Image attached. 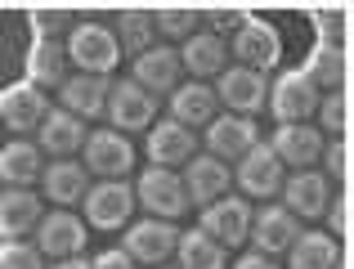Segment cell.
<instances>
[{
  "label": "cell",
  "instance_id": "9c48e42d",
  "mask_svg": "<svg viewBox=\"0 0 354 269\" xmlns=\"http://www.w3.org/2000/svg\"><path fill=\"white\" fill-rule=\"evenodd\" d=\"M202 234L207 238H216L220 247H242L247 243V234H251V207H247V198H216L211 207H202Z\"/></svg>",
  "mask_w": 354,
  "mask_h": 269
},
{
  "label": "cell",
  "instance_id": "d4e9b609",
  "mask_svg": "<svg viewBox=\"0 0 354 269\" xmlns=\"http://www.w3.org/2000/svg\"><path fill=\"white\" fill-rule=\"evenodd\" d=\"M216 90L207 86V81H184V86L171 90V122L180 126H211L216 122Z\"/></svg>",
  "mask_w": 354,
  "mask_h": 269
},
{
  "label": "cell",
  "instance_id": "4fadbf2b",
  "mask_svg": "<svg viewBox=\"0 0 354 269\" xmlns=\"http://www.w3.org/2000/svg\"><path fill=\"white\" fill-rule=\"evenodd\" d=\"M234 184L247 198H274L283 189V162L274 157L269 144H256L251 153L238 157V171H234Z\"/></svg>",
  "mask_w": 354,
  "mask_h": 269
},
{
  "label": "cell",
  "instance_id": "44dd1931",
  "mask_svg": "<svg viewBox=\"0 0 354 269\" xmlns=\"http://www.w3.org/2000/svg\"><path fill=\"white\" fill-rule=\"evenodd\" d=\"M41 184H45V198H50L54 207L72 211L77 202H86V193H90V171L81 162H72V157H59V162L45 166Z\"/></svg>",
  "mask_w": 354,
  "mask_h": 269
},
{
  "label": "cell",
  "instance_id": "52a82bcc",
  "mask_svg": "<svg viewBox=\"0 0 354 269\" xmlns=\"http://www.w3.org/2000/svg\"><path fill=\"white\" fill-rule=\"evenodd\" d=\"M81 207H86V220L95 229H126L130 211H135V189L126 180H99V184H90Z\"/></svg>",
  "mask_w": 354,
  "mask_h": 269
},
{
  "label": "cell",
  "instance_id": "d590c367",
  "mask_svg": "<svg viewBox=\"0 0 354 269\" xmlns=\"http://www.w3.org/2000/svg\"><path fill=\"white\" fill-rule=\"evenodd\" d=\"M319 126H323L319 135L346 139V131H350V99H346V90H332L328 99H319Z\"/></svg>",
  "mask_w": 354,
  "mask_h": 269
},
{
  "label": "cell",
  "instance_id": "7bdbcfd3",
  "mask_svg": "<svg viewBox=\"0 0 354 269\" xmlns=\"http://www.w3.org/2000/svg\"><path fill=\"white\" fill-rule=\"evenodd\" d=\"M54 269H90V261H81V256H68V261H59Z\"/></svg>",
  "mask_w": 354,
  "mask_h": 269
},
{
  "label": "cell",
  "instance_id": "ab89813d",
  "mask_svg": "<svg viewBox=\"0 0 354 269\" xmlns=\"http://www.w3.org/2000/svg\"><path fill=\"white\" fill-rule=\"evenodd\" d=\"M323 216H328V229H332V234H350V198H346V193H337V198L328 202V211H323Z\"/></svg>",
  "mask_w": 354,
  "mask_h": 269
},
{
  "label": "cell",
  "instance_id": "7a4b0ae2",
  "mask_svg": "<svg viewBox=\"0 0 354 269\" xmlns=\"http://www.w3.org/2000/svg\"><path fill=\"white\" fill-rule=\"evenodd\" d=\"M135 202H144L148 216L157 220H175L189 211V193H184V180L166 166H148L144 175L135 180Z\"/></svg>",
  "mask_w": 354,
  "mask_h": 269
},
{
  "label": "cell",
  "instance_id": "e575fe53",
  "mask_svg": "<svg viewBox=\"0 0 354 269\" xmlns=\"http://www.w3.org/2000/svg\"><path fill=\"white\" fill-rule=\"evenodd\" d=\"M198 9H184V5H171V9H157L153 23H157V36H175V41H189L198 36Z\"/></svg>",
  "mask_w": 354,
  "mask_h": 269
},
{
  "label": "cell",
  "instance_id": "cb8c5ba5",
  "mask_svg": "<svg viewBox=\"0 0 354 269\" xmlns=\"http://www.w3.org/2000/svg\"><path fill=\"white\" fill-rule=\"evenodd\" d=\"M41 153H50V157H72V153H81L86 148V122L81 117H72V113H63V108H50L45 113V122H41Z\"/></svg>",
  "mask_w": 354,
  "mask_h": 269
},
{
  "label": "cell",
  "instance_id": "e0dca14e",
  "mask_svg": "<svg viewBox=\"0 0 354 269\" xmlns=\"http://www.w3.org/2000/svg\"><path fill=\"white\" fill-rule=\"evenodd\" d=\"M296 234H301V220L292 216L287 207H265L256 211V220H251V252L260 256H283L287 247L296 243Z\"/></svg>",
  "mask_w": 354,
  "mask_h": 269
},
{
  "label": "cell",
  "instance_id": "8fae6325",
  "mask_svg": "<svg viewBox=\"0 0 354 269\" xmlns=\"http://www.w3.org/2000/svg\"><path fill=\"white\" fill-rule=\"evenodd\" d=\"M283 193V207L292 211L296 220H323V211H328V202L337 198L332 193V180L323 171H314V166H305V171H296L292 180H287V189H278Z\"/></svg>",
  "mask_w": 354,
  "mask_h": 269
},
{
  "label": "cell",
  "instance_id": "7402d4cb",
  "mask_svg": "<svg viewBox=\"0 0 354 269\" xmlns=\"http://www.w3.org/2000/svg\"><path fill=\"white\" fill-rule=\"evenodd\" d=\"M274 157L283 166H296V171H305V166H314L323 157V135H319V126H305V122H296V126H278V135H274Z\"/></svg>",
  "mask_w": 354,
  "mask_h": 269
},
{
  "label": "cell",
  "instance_id": "603a6c76",
  "mask_svg": "<svg viewBox=\"0 0 354 269\" xmlns=\"http://www.w3.org/2000/svg\"><path fill=\"white\" fill-rule=\"evenodd\" d=\"M180 68L189 72L193 81H207V77H220L229 68V45L225 36H211V32H198L184 41L180 50Z\"/></svg>",
  "mask_w": 354,
  "mask_h": 269
},
{
  "label": "cell",
  "instance_id": "ba28073f",
  "mask_svg": "<svg viewBox=\"0 0 354 269\" xmlns=\"http://www.w3.org/2000/svg\"><path fill=\"white\" fill-rule=\"evenodd\" d=\"M108 122L117 135H135L144 126L157 122V99L148 90H139L135 81H113V95H108Z\"/></svg>",
  "mask_w": 354,
  "mask_h": 269
},
{
  "label": "cell",
  "instance_id": "f1b7e54d",
  "mask_svg": "<svg viewBox=\"0 0 354 269\" xmlns=\"http://www.w3.org/2000/svg\"><path fill=\"white\" fill-rule=\"evenodd\" d=\"M341 256H346V252L337 247L332 234H323V229H319V234H305V229H301L296 243L287 247V269H332Z\"/></svg>",
  "mask_w": 354,
  "mask_h": 269
},
{
  "label": "cell",
  "instance_id": "f546056e",
  "mask_svg": "<svg viewBox=\"0 0 354 269\" xmlns=\"http://www.w3.org/2000/svg\"><path fill=\"white\" fill-rule=\"evenodd\" d=\"M346 72H350L346 50H332V45H314V50H310L305 81H310L319 95H323V90H341V86H346Z\"/></svg>",
  "mask_w": 354,
  "mask_h": 269
},
{
  "label": "cell",
  "instance_id": "7c38bea8",
  "mask_svg": "<svg viewBox=\"0 0 354 269\" xmlns=\"http://www.w3.org/2000/svg\"><path fill=\"white\" fill-rule=\"evenodd\" d=\"M238 59V68H251L265 77L269 68L278 63V54H283V45H278V32L269 23H260V18H247V23L234 32V50H229Z\"/></svg>",
  "mask_w": 354,
  "mask_h": 269
},
{
  "label": "cell",
  "instance_id": "ffe728a7",
  "mask_svg": "<svg viewBox=\"0 0 354 269\" xmlns=\"http://www.w3.org/2000/svg\"><path fill=\"white\" fill-rule=\"evenodd\" d=\"M256 144H260V135H256V122H251V117L225 113V117H216V122L207 126V148H211V157H220V162H238V157L251 153Z\"/></svg>",
  "mask_w": 354,
  "mask_h": 269
},
{
  "label": "cell",
  "instance_id": "4316f807",
  "mask_svg": "<svg viewBox=\"0 0 354 269\" xmlns=\"http://www.w3.org/2000/svg\"><path fill=\"white\" fill-rule=\"evenodd\" d=\"M41 175H45V153L36 144L14 139V144L0 148V184H9V189H27V184H36Z\"/></svg>",
  "mask_w": 354,
  "mask_h": 269
},
{
  "label": "cell",
  "instance_id": "d6a6232c",
  "mask_svg": "<svg viewBox=\"0 0 354 269\" xmlns=\"http://www.w3.org/2000/svg\"><path fill=\"white\" fill-rule=\"evenodd\" d=\"M314 32H319V45L346 50V41H350V9H346V5L314 9Z\"/></svg>",
  "mask_w": 354,
  "mask_h": 269
},
{
  "label": "cell",
  "instance_id": "bcb514c9",
  "mask_svg": "<svg viewBox=\"0 0 354 269\" xmlns=\"http://www.w3.org/2000/svg\"><path fill=\"white\" fill-rule=\"evenodd\" d=\"M0 131H5V126H0Z\"/></svg>",
  "mask_w": 354,
  "mask_h": 269
},
{
  "label": "cell",
  "instance_id": "d6986e66",
  "mask_svg": "<svg viewBox=\"0 0 354 269\" xmlns=\"http://www.w3.org/2000/svg\"><path fill=\"white\" fill-rule=\"evenodd\" d=\"M130 81H135L139 90H148V95H171L175 86H180V54L166 50V45H153V50H144L135 59V68H130Z\"/></svg>",
  "mask_w": 354,
  "mask_h": 269
},
{
  "label": "cell",
  "instance_id": "277c9868",
  "mask_svg": "<svg viewBox=\"0 0 354 269\" xmlns=\"http://www.w3.org/2000/svg\"><path fill=\"white\" fill-rule=\"evenodd\" d=\"M319 90L305 81V72H283L278 81H269V113L278 117V126H296V122H310L319 113Z\"/></svg>",
  "mask_w": 354,
  "mask_h": 269
},
{
  "label": "cell",
  "instance_id": "4dcf8cb0",
  "mask_svg": "<svg viewBox=\"0 0 354 269\" xmlns=\"http://www.w3.org/2000/svg\"><path fill=\"white\" fill-rule=\"evenodd\" d=\"M117 45L121 50H130L139 59L144 50H153L157 45V23H153V9H121L117 14Z\"/></svg>",
  "mask_w": 354,
  "mask_h": 269
},
{
  "label": "cell",
  "instance_id": "9a60e30c",
  "mask_svg": "<svg viewBox=\"0 0 354 269\" xmlns=\"http://www.w3.org/2000/svg\"><path fill=\"white\" fill-rule=\"evenodd\" d=\"M184 193H189V207H211L216 198H225L229 184H234V171H229L220 157H189L184 162Z\"/></svg>",
  "mask_w": 354,
  "mask_h": 269
},
{
  "label": "cell",
  "instance_id": "8992f818",
  "mask_svg": "<svg viewBox=\"0 0 354 269\" xmlns=\"http://www.w3.org/2000/svg\"><path fill=\"white\" fill-rule=\"evenodd\" d=\"M216 99L229 108L234 117H251L256 122V113L265 108V99H269V81L260 77V72H251V68H225L216 77Z\"/></svg>",
  "mask_w": 354,
  "mask_h": 269
},
{
  "label": "cell",
  "instance_id": "f35d334b",
  "mask_svg": "<svg viewBox=\"0 0 354 269\" xmlns=\"http://www.w3.org/2000/svg\"><path fill=\"white\" fill-rule=\"evenodd\" d=\"M202 18L211 23V36H220V32H238V27L251 18V9H238V5H216V9H207Z\"/></svg>",
  "mask_w": 354,
  "mask_h": 269
},
{
  "label": "cell",
  "instance_id": "5b68a950",
  "mask_svg": "<svg viewBox=\"0 0 354 269\" xmlns=\"http://www.w3.org/2000/svg\"><path fill=\"white\" fill-rule=\"evenodd\" d=\"M81 166L99 180H126L130 166H135V148L117 131H90L86 148H81Z\"/></svg>",
  "mask_w": 354,
  "mask_h": 269
},
{
  "label": "cell",
  "instance_id": "836d02e7",
  "mask_svg": "<svg viewBox=\"0 0 354 269\" xmlns=\"http://www.w3.org/2000/svg\"><path fill=\"white\" fill-rule=\"evenodd\" d=\"M68 32H72V9H59V5L32 9V41H63Z\"/></svg>",
  "mask_w": 354,
  "mask_h": 269
},
{
  "label": "cell",
  "instance_id": "30bf717a",
  "mask_svg": "<svg viewBox=\"0 0 354 269\" xmlns=\"http://www.w3.org/2000/svg\"><path fill=\"white\" fill-rule=\"evenodd\" d=\"M45 113H50V99H45V90L32 86V81H18V86H9L5 95H0V126L14 131V135L41 131Z\"/></svg>",
  "mask_w": 354,
  "mask_h": 269
},
{
  "label": "cell",
  "instance_id": "83f0119b",
  "mask_svg": "<svg viewBox=\"0 0 354 269\" xmlns=\"http://www.w3.org/2000/svg\"><path fill=\"white\" fill-rule=\"evenodd\" d=\"M27 81L41 90L68 81V50H63V41H32V50H27Z\"/></svg>",
  "mask_w": 354,
  "mask_h": 269
},
{
  "label": "cell",
  "instance_id": "6da1fadb",
  "mask_svg": "<svg viewBox=\"0 0 354 269\" xmlns=\"http://www.w3.org/2000/svg\"><path fill=\"white\" fill-rule=\"evenodd\" d=\"M63 50H68V59L77 63L81 72H90V77H108V72L117 68V59H121L117 36L108 32L104 23H95V18H86V23H72Z\"/></svg>",
  "mask_w": 354,
  "mask_h": 269
},
{
  "label": "cell",
  "instance_id": "b9f144b4",
  "mask_svg": "<svg viewBox=\"0 0 354 269\" xmlns=\"http://www.w3.org/2000/svg\"><path fill=\"white\" fill-rule=\"evenodd\" d=\"M234 269H283V265H278L274 256H260V252H247V256H242V261H238Z\"/></svg>",
  "mask_w": 354,
  "mask_h": 269
},
{
  "label": "cell",
  "instance_id": "2e32d148",
  "mask_svg": "<svg viewBox=\"0 0 354 269\" xmlns=\"http://www.w3.org/2000/svg\"><path fill=\"white\" fill-rule=\"evenodd\" d=\"M108 95H113V81H108V77L77 72V77H68L59 86V108L72 113V117H81V122H90V117L108 113Z\"/></svg>",
  "mask_w": 354,
  "mask_h": 269
},
{
  "label": "cell",
  "instance_id": "ac0fdd59",
  "mask_svg": "<svg viewBox=\"0 0 354 269\" xmlns=\"http://www.w3.org/2000/svg\"><path fill=\"white\" fill-rule=\"evenodd\" d=\"M189 157H198V135L189 126H180V122H153L148 126V162L153 166L175 171Z\"/></svg>",
  "mask_w": 354,
  "mask_h": 269
},
{
  "label": "cell",
  "instance_id": "5bb4252c",
  "mask_svg": "<svg viewBox=\"0 0 354 269\" xmlns=\"http://www.w3.org/2000/svg\"><path fill=\"white\" fill-rule=\"evenodd\" d=\"M86 238H90L86 220L59 207V211H50V216H41V225H36V252L68 261V256H77L81 247H86Z\"/></svg>",
  "mask_w": 354,
  "mask_h": 269
},
{
  "label": "cell",
  "instance_id": "484cf974",
  "mask_svg": "<svg viewBox=\"0 0 354 269\" xmlns=\"http://www.w3.org/2000/svg\"><path fill=\"white\" fill-rule=\"evenodd\" d=\"M41 216H45V207H41L36 193H27V189H5L0 193V238H5V243L32 234V229L41 225Z\"/></svg>",
  "mask_w": 354,
  "mask_h": 269
},
{
  "label": "cell",
  "instance_id": "1f68e13d",
  "mask_svg": "<svg viewBox=\"0 0 354 269\" xmlns=\"http://www.w3.org/2000/svg\"><path fill=\"white\" fill-rule=\"evenodd\" d=\"M175 252H180V269H229V252L216 243V238H207L202 229L180 234Z\"/></svg>",
  "mask_w": 354,
  "mask_h": 269
},
{
  "label": "cell",
  "instance_id": "3957f363",
  "mask_svg": "<svg viewBox=\"0 0 354 269\" xmlns=\"http://www.w3.org/2000/svg\"><path fill=\"white\" fill-rule=\"evenodd\" d=\"M175 243H180V229H175L171 220H157V216L135 220V225H126V234H121V252L135 265H162L166 256L175 252Z\"/></svg>",
  "mask_w": 354,
  "mask_h": 269
},
{
  "label": "cell",
  "instance_id": "74e56055",
  "mask_svg": "<svg viewBox=\"0 0 354 269\" xmlns=\"http://www.w3.org/2000/svg\"><path fill=\"white\" fill-rule=\"evenodd\" d=\"M323 175H328V180H337V184H346L350 180V144L346 139H332L328 148H323Z\"/></svg>",
  "mask_w": 354,
  "mask_h": 269
},
{
  "label": "cell",
  "instance_id": "8d00e7d4",
  "mask_svg": "<svg viewBox=\"0 0 354 269\" xmlns=\"http://www.w3.org/2000/svg\"><path fill=\"white\" fill-rule=\"evenodd\" d=\"M0 269H45V261L32 243L14 238V243H0Z\"/></svg>",
  "mask_w": 354,
  "mask_h": 269
},
{
  "label": "cell",
  "instance_id": "ee69618b",
  "mask_svg": "<svg viewBox=\"0 0 354 269\" xmlns=\"http://www.w3.org/2000/svg\"><path fill=\"white\" fill-rule=\"evenodd\" d=\"M332 269H350V261H346V256H341V261H337V265H332Z\"/></svg>",
  "mask_w": 354,
  "mask_h": 269
},
{
  "label": "cell",
  "instance_id": "f6af8a7d",
  "mask_svg": "<svg viewBox=\"0 0 354 269\" xmlns=\"http://www.w3.org/2000/svg\"><path fill=\"white\" fill-rule=\"evenodd\" d=\"M153 269H166V265H153Z\"/></svg>",
  "mask_w": 354,
  "mask_h": 269
},
{
  "label": "cell",
  "instance_id": "60d3db41",
  "mask_svg": "<svg viewBox=\"0 0 354 269\" xmlns=\"http://www.w3.org/2000/svg\"><path fill=\"white\" fill-rule=\"evenodd\" d=\"M90 269H139L135 261H130L121 247H108V252H99L95 261H90Z\"/></svg>",
  "mask_w": 354,
  "mask_h": 269
}]
</instances>
